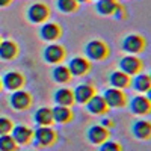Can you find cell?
Returning a JSON list of instances; mask_svg holds the SVG:
<instances>
[{
  "label": "cell",
  "instance_id": "cell-1",
  "mask_svg": "<svg viewBox=\"0 0 151 151\" xmlns=\"http://www.w3.org/2000/svg\"><path fill=\"white\" fill-rule=\"evenodd\" d=\"M36 147H41V148H50L53 147L58 142V132L55 129H52V125L48 127H36L33 130V139Z\"/></svg>",
  "mask_w": 151,
  "mask_h": 151
},
{
  "label": "cell",
  "instance_id": "cell-2",
  "mask_svg": "<svg viewBox=\"0 0 151 151\" xmlns=\"http://www.w3.org/2000/svg\"><path fill=\"white\" fill-rule=\"evenodd\" d=\"M109 55V45L101 40H92L85 45V56L89 60H104Z\"/></svg>",
  "mask_w": 151,
  "mask_h": 151
},
{
  "label": "cell",
  "instance_id": "cell-3",
  "mask_svg": "<svg viewBox=\"0 0 151 151\" xmlns=\"http://www.w3.org/2000/svg\"><path fill=\"white\" fill-rule=\"evenodd\" d=\"M147 47V42L144 40V36L137 35V33H130L121 41V48L129 55H137L144 52Z\"/></svg>",
  "mask_w": 151,
  "mask_h": 151
},
{
  "label": "cell",
  "instance_id": "cell-4",
  "mask_svg": "<svg viewBox=\"0 0 151 151\" xmlns=\"http://www.w3.org/2000/svg\"><path fill=\"white\" fill-rule=\"evenodd\" d=\"M103 98L109 109H121L127 106V95L124 94L122 89H118V88H107L103 94Z\"/></svg>",
  "mask_w": 151,
  "mask_h": 151
},
{
  "label": "cell",
  "instance_id": "cell-5",
  "mask_svg": "<svg viewBox=\"0 0 151 151\" xmlns=\"http://www.w3.org/2000/svg\"><path fill=\"white\" fill-rule=\"evenodd\" d=\"M48 17H50V9L45 3L36 2L30 5L27 9V20L33 24H42L48 20Z\"/></svg>",
  "mask_w": 151,
  "mask_h": 151
},
{
  "label": "cell",
  "instance_id": "cell-6",
  "mask_svg": "<svg viewBox=\"0 0 151 151\" xmlns=\"http://www.w3.org/2000/svg\"><path fill=\"white\" fill-rule=\"evenodd\" d=\"M118 67L122 73L129 74L130 77L137 73L142 71V60L137 58L136 55H127V56H122L118 62Z\"/></svg>",
  "mask_w": 151,
  "mask_h": 151
},
{
  "label": "cell",
  "instance_id": "cell-7",
  "mask_svg": "<svg viewBox=\"0 0 151 151\" xmlns=\"http://www.w3.org/2000/svg\"><path fill=\"white\" fill-rule=\"evenodd\" d=\"M129 107L133 115H137V116H147L151 113V101L147 98V95H141V94L134 95L130 100Z\"/></svg>",
  "mask_w": 151,
  "mask_h": 151
},
{
  "label": "cell",
  "instance_id": "cell-8",
  "mask_svg": "<svg viewBox=\"0 0 151 151\" xmlns=\"http://www.w3.org/2000/svg\"><path fill=\"white\" fill-rule=\"evenodd\" d=\"M86 139L92 145H100V144H103L104 141L110 139V132H109V129L103 127L101 124H94V125H91V127L88 129Z\"/></svg>",
  "mask_w": 151,
  "mask_h": 151
},
{
  "label": "cell",
  "instance_id": "cell-9",
  "mask_svg": "<svg viewBox=\"0 0 151 151\" xmlns=\"http://www.w3.org/2000/svg\"><path fill=\"white\" fill-rule=\"evenodd\" d=\"M44 60L47 64H60L65 59V48L60 44H48L42 52Z\"/></svg>",
  "mask_w": 151,
  "mask_h": 151
},
{
  "label": "cell",
  "instance_id": "cell-10",
  "mask_svg": "<svg viewBox=\"0 0 151 151\" xmlns=\"http://www.w3.org/2000/svg\"><path fill=\"white\" fill-rule=\"evenodd\" d=\"M9 103L12 109H15V110H27L32 106V95L23 89H17L12 92Z\"/></svg>",
  "mask_w": 151,
  "mask_h": 151
},
{
  "label": "cell",
  "instance_id": "cell-11",
  "mask_svg": "<svg viewBox=\"0 0 151 151\" xmlns=\"http://www.w3.org/2000/svg\"><path fill=\"white\" fill-rule=\"evenodd\" d=\"M67 67H68L71 76H74V77H80V76H85V74L89 73V70H91V62L88 60L86 58L76 56V58H73V59L68 62Z\"/></svg>",
  "mask_w": 151,
  "mask_h": 151
},
{
  "label": "cell",
  "instance_id": "cell-12",
  "mask_svg": "<svg viewBox=\"0 0 151 151\" xmlns=\"http://www.w3.org/2000/svg\"><path fill=\"white\" fill-rule=\"evenodd\" d=\"M11 136L14 137V141L17 142V145H27L33 139V130L30 127H27V125L20 124V125L12 127Z\"/></svg>",
  "mask_w": 151,
  "mask_h": 151
},
{
  "label": "cell",
  "instance_id": "cell-13",
  "mask_svg": "<svg viewBox=\"0 0 151 151\" xmlns=\"http://www.w3.org/2000/svg\"><path fill=\"white\" fill-rule=\"evenodd\" d=\"M132 134L139 141H148L151 139V122L147 119H136L132 124Z\"/></svg>",
  "mask_w": 151,
  "mask_h": 151
},
{
  "label": "cell",
  "instance_id": "cell-14",
  "mask_svg": "<svg viewBox=\"0 0 151 151\" xmlns=\"http://www.w3.org/2000/svg\"><path fill=\"white\" fill-rule=\"evenodd\" d=\"M95 88L91 83H80L74 88L73 95H74V103L79 104H86L88 100H89L92 95H95Z\"/></svg>",
  "mask_w": 151,
  "mask_h": 151
},
{
  "label": "cell",
  "instance_id": "cell-15",
  "mask_svg": "<svg viewBox=\"0 0 151 151\" xmlns=\"http://www.w3.org/2000/svg\"><path fill=\"white\" fill-rule=\"evenodd\" d=\"M60 35H62V29L58 23L45 21L40 27V36L47 42H55L58 38H60Z\"/></svg>",
  "mask_w": 151,
  "mask_h": 151
},
{
  "label": "cell",
  "instance_id": "cell-16",
  "mask_svg": "<svg viewBox=\"0 0 151 151\" xmlns=\"http://www.w3.org/2000/svg\"><path fill=\"white\" fill-rule=\"evenodd\" d=\"M86 110L91 113V115H104V113L109 110L106 101H104V98L103 95H92L89 100H88V103H86Z\"/></svg>",
  "mask_w": 151,
  "mask_h": 151
},
{
  "label": "cell",
  "instance_id": "cell-17",
  "mask_svg": "<svg viewBox=\"0 0 151 151\" xmlns=\"http://www.w3.org/2000/svg\"><path fill=\"white\" fill-rule=\"evenodd\" d=\"M6 89L9 91H17V89H21L23 85H24V77L23 74L18 73V71H9L3 76V82Z\"/></svg>",
  "mask_w": 151,
  "mask_h": 151
},
{
  "label": "cell",
  "instance_id": "cell-18",
  "mask_svg": "<svg viewBox=\"0 0 151 151\" xmlns=\"http://www.w3.org/2000/svg\"><path fill=\"white\" fill-rule=\"evenodd\" d=\"M52 115H53V122H58V124H68L74 118L71 107H67V106H55L52 109Z\"/></svg>",
  "mask_w": 151,
  "mask_h": 151
},
{
  "label": "cell",
  "instance_id": "cell-19",
  "mask_svg": "<svg viewBox=\"0 0 151 151\" xmlns=\"http://www.w3.org/2000/svg\"><path fill=\"white\" fill-rule=\"evenodd\" d=\"M53 100L56 106H67V107H71L74 104V95H73V91L68 89V88H59V89L55 91L53 94Z\"/></svg>",
  "mask_w": 151,
  "mask_h": 151
},
{
  "label": "cell",
  "instance_id": "cell-20",
  "mask_svg": "<svg viewBox=\"0 0 151 151\" xmlns=\"http://www.w3.org/2000/svg\"><path fill=\"white\" fill-rule=\"evenodd\" d=\"M130 76L122 73L121 70H116V71H112L110 76H109V83L112 85V88H118V89H125V88L130 86Z\"/></svg>",
  "mask_w": 151,
  "mask_h": 151
},
{
  "label": "cell",
  "instance_id": "cell-21",
  "mask_svg": "<svg viewBox=\"0 0 151 151\" xmlns=\"http://www.w3.org/2000/svg\"><path fill=\"white\" fill-rule=\"evenodd\" d=\"M130 85L133 86V89L139 94H145L150 88H151V79L150 76L145 73H137L133 76V80L130 82Z\"/></svg>",
  "mask_w": 151,
  "mask_h": 151
},
{
  "label": "cell",
  "instance_id": "cell-22",
  "mask_svg": "<svg viewBox=\"0 0 151 151\" xmlns=\"http://www.w3.org/2000/svg\"><path fill=\"white\" fill-rule=\"evenodd\" d=\"M33 121L38 127H48L53 124V115L50 107H40L33 113Z\"/></svg>",
  "mask_w": 151,
  "mask_h": 151
},
{
  "label": "cell",
  "instance_id": "cell-23",
  "mask_svg": "<svg viewBox=\"0 0 151 151\" xmlns=\"http://www.w3.org/2000/svg\"><path fill=\"white\" fill-rule=\"evenodd\" d=\"M52 77H53V80L56 82V83H68L70 80H71V73H70V70H68V67L67 65H62V64H58L55 68H53V71H52Z\"/></svg>",
  "mask_w": 151,
  "mask_h": 151
},
{
  "label": "cell",
  "instance_id": "cell-24",
  "mask_svg": "<svg viewBox=\"0 0 151 151\" xmlns=\"http://www.w3.org/2000/svg\"><path fill=\"white\" fill-rule=\"evenodd\" d=\"M118 2L116 0H97V5H95V9L100 15H113L115 9L118 8Z\"/></svg>",
  "mask_w": 151,
  "mask_h": 151
},
{
  "label": "cell",
  "instance_id": "cell-25",
  "mask_svg": "<svg viewBox=\"0 0 151 151\" xmlns=\"http://www.w3.org/2000/svg\"><path fill=\"white\" fill-rule=\"evenodd\" d=\"M18 53V47L15 42L12 41H2L0 42V58L9 60V59H14Z\"/></svg>",
  "mask_w": 151,
  "mask_h": 151
},
{
  "label": "cell",
  "instance_id": "cell-26",
  "mask_svg": "<svg viewBox=\"0 0 151 151\" xmlns=\"http://www.w3.org/2000/svg\"><path fill=\"white\" fill-rule=\"evenodd\" d=\"M56 6L60 12H64V14H73V12L77 11L79 3L76 2V0H58Z\"/></svg>",
  "mask_w": 151,
  "mask_h": 151
},
{
  "label": "cell",
  "instance_id": "cell-27",
  "mask_svg": "<svg viewBox=\"0 0 151 151\" xmlns=\"http://www.w3.org/2000/svg\"><path fill=\"white\" fill-rule=\"evenodd\" d=\"M17 148H18V145L11 134L0 136V151H15Z\"/></svg>",
  "mask_w": 151,
  "mask_h": 151
},
{
  "label": "cell",
  "instance_id": "cell-28",
  "mask_svg": "<svg viewBox=\"0 0 151 151\" xmlns=\"http://www.w3.org/2000/svg\"><path fill=\"white\" fill-rule=\"evenodd\" d=\"M98 151H122V147H121V144L116 142V141L107 139V141H104L103 144L98 145Z\"/></svg>",
  "mask_w": 151,
  "mask_h": 151
},
{
  "label": "cell",
  "instance_id": "cell-29",
  "mask_svg": "<svg viewBox=\"0 0 151 151\" xmlns=\"http://www.w3.org/2000/svg\"><path fill=\"white\" fill-rule=\"evenodd\" d=\"M12 127H14V125H12V121L9 118L0 116V136L2 134H9Z\"/></svg>",
  "mask_w": 151,
  "mask_h": 151
},
{
  "label": "cell",
  "instance_id": "cell-30",
  "mask_svg": "<svg viewBox=\"0 0 151 151\" xmlns=\"http://www.w3.org/2000/svg\"><path fill=\"white\" fill-rule=\"evenodd\" d=\"M112 17H115L116 20L125 18V9H124V6H122V5H118V8L115 9V12H113Z\"/></svg>",
  "mask_w": 151,
  "mask_h": 151
},
{
  "label": "cell",
  "instance_id": "cell-31",
  "mask_svg": "<svg viewBox=\"0 0 151 151\" xmlns=\"http://www.w3.org/2000/svg\"><path fill=\"white\" fill-rule=\"evenodd\" d=\"M101 125H103V127H106V129H107V127H112V125H113V121L106 118V119H103V121H101Z\"/></svg>",
  "mask_w": 151,
  "mask_h": 151
},
{
  "label": "cell",
  "instance_id": "cell-32",
  "mask_svg": "<svg viewBox=\"0 0 151 151\" xmlns=\"http://www.w3.org/2000/svg\"><path fill=\"white\" fill-rule=\"evenodd\" d=\"M12 0H0V6H8Z\"/></svg>",
  "mask_w": 151,
  "mask_h": 151
},
{
  "label": "cell",
  "instance_id": "cell-33",
  "mask_svg": "<svg viewBox=\"0 0 151 151\" xmlns=\"http://www.w3.org/2000/svg\"><path fill=\"white\" fill-rule=\"evenodd\" d=\"M145 94H147V98H148L150 101H151V88H150V89H148V91H147Z\"/></svg>",
  "mask_w": 151,
  "mask_h": 151
},
{
  "label": "cell",
  "instance_id": "cell-34",
  "mask_svg": "<svg viewBox=\"0 0 151 151\" xmlns=\"http://www.w3.org/2000/svg\"><path fill=\"white\" fill-rule=\"evenodd\" d=\"M77 3H86V2H89V0H76Z\"/></svg>",
  "mask_w": 151,
  "mask_h": 151
},
{
  "label": "cell",
  "instance_id": "cell-35",
  "mask_svg": "<svg viewBox=\"0 0 151 151\" xmlns=\"http://www.w3.org/2000/svg\"><path fill=\"white\" fill-rule=\"evenodd\" d=\"M148 76H150V79H151V71H150V73H148Z\"/></svg>",
  "mask_w": 151,
  "mask_h": 151
},
{
  "label": "cell",
  "instance_id": "cell-36",
  "mask_svg": "<svg viewBox=\"0 0 151 151\" xmlns=\"http://www.w3.org/2000/svg\"><path fill=\"white\" fill-rule=\"evenodd\" d=\"M0 88H2V82H0Z\"/></svg>",
  "mask_w": 151,
  "mask_h": 151
}]
</instances>
